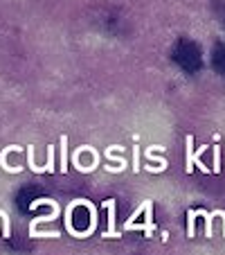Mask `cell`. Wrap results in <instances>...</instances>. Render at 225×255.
Masks as SVG:
<instances>
[{
	"label": "cell",
	"instance_id": "6da1fadb",
	"mask_svg": "<svg viewBox=\"0 0 225 255\" xmlns=\"http://www.w3.org/2000/svg\"><path fill=\"white\" fill-rule=\"evenodd\" d=\"M173 61L182 68L185 72H196L201 68V50L196 43L192 41H178L176 48H173Z\"/></svg>",
	"mask_w": 225,
	"mask_h": 255
},
{
	"label": "cell",
	"instance_id": "7a4b0ae2",
	"mask_svg": "<svg viewBox=\"0 0 225 255\" xmlns=\"http://www.w3.org/2000/svg\"><path fill=\"white\" fill-rule=\"evenodd\" d=\"M90 219H92V215L86 206H77V208H72L70 210V226L79 233H83V231L90 228Z\"/></svg>",
	"mask_w": 225,
	"mask_h": 255
},
{
	"label": "cell",
	"instance_id": "3957f363",
	"mask_svg": "<svg viewBox=\"0 0 225 255\" xmlns=\"http://www.w3.org/2000/svg\"><path fill=\"white\" fill-rule=\"evenodd\" d=\"M39 190L36 188H25L18 192V197H16V203H18L23 210H29V206H32V201H36V197H39Z\"/></svg>",
	"mask_w": 225,
	"mask_h": 255
},
{
	"label": "cell",
	"instance_id": "277c9868",
	"mask_svg": "<svg viewBox=\"0 0 225 255\" xmlns=\"http://www.w3.org/2000/svg\"><path fill=\"white\" fill-rule=\"evenodd\" d=\"M212 63H214V68L221 75H225V43H219L214 48V52H212Z\"/></svg>",
	"mask_w": 225,
	"mask_h": 255
}]
</instances>
